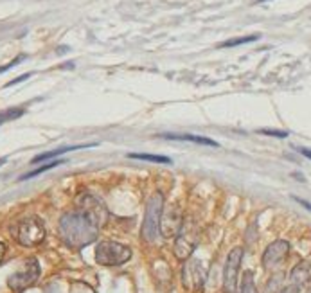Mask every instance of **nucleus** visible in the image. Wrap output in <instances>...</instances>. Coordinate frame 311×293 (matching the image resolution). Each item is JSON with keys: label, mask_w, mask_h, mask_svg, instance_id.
<instances>
[{"label": "nucleus", "mask_w": 311, "mask_h": 293, "mask_svg": "<svg viewBox=\"0 0 311 293\" xmlns=\"http://www.w3.org/2000/svg\"><path fill=\"white\" fill-rule=\"evenodd\" d=\"M6 252H7V246L4 245V243H0V263H2V259H4Z\"/></svg>", "instance_id": "27"}, {"label": "nucleus", "mask_w": 311, "mask_h": 293, "mask_svg": "<svg viewBox=\"0 0 311 293\" xmlns=\"http://www.w3.org/2000/svg\"><path fill=\"white\" fill-rule=\"evenodd\" d=\"M183 227V212L182 207L178 203H173L167 209L162 211V218H160V234L164 236L165 239L176 238L180 234V230Z\"/></svg>", "instance_id": "9"}, {"label": "nucleus", "mask_w": 311, "mask_h": 293, "mask_svg": "<svg viewBox=\"0 0 311 293\" xmlns=\"http://www.w3.org/2000/svg\"><path fill=\"white\" fill-rule=\"evenodd\" d=\"M76 203H77V211H81L83 214H87L99 229L101 227H105L106 221H108V211H106L105 203H103L97 196L85 193L77 198Z\"/></svg>", "instance_id": "6"}, {"label": "nucleus", "mask_w": 311, "mask_h": 293, "mask_svg": "<svg viewBox=\"0 0 311 293\" xmlns=\"http://www.w3.org/2000/svg\"><path fill=\"white\" fill-rule=\"evenodd\" d=\"M282 282H284V274H274L264 286V293H281L284 288Z\"/></svg>", "instance_id": "16"}, {"label": "nucleus", "mask_w": 311, "mask_h": 293, "mask_svg": "<svg viewBox=\"0 0 311 293\" xmlns=\"http://www.w3.org/2000/svg\"><path fill=\"white\" fill-rule=\"evenodd\" d=\"M59 238L71 248H83L97 239L99 227L81 211L65 212L59 220Z\"/></svg>", "instance_id": "1"}, {"label": "nucleus", "mask_w": 311, "mask_h": 293, "mask_svg": "<svg viewBox=\"0 0 311 293\" xmlns=\"http://www.w3.org/2000/svg\"><path fill=\"white\" fill-rule=\"evenodd\" d=\"M31 76H33V74H31V72H27V74H22V76H18L17 79H13V81L6 83V88H9V87H13V85H18V83L25 81V79H29Z\"/></svg>", "instance_id": "23"}, {"label": "nucleus", "mask_w": 311, "mask_h": 293, "mask_svg": "<svg viewBox=\"0 0 311 293\" xmlns=\"http://www.w3.org/2000/svg\"><path fill=\"white\" fill-rule=\"evenodd\" d=\"M6 157H2V159H0V165H4V164H6Z\"/></svg>", "instance_id": "28"}, {"label": "nucleus", "mask_w": 311, "mask_h": 293, "mask_svg": "<svg viewBox=\"0 0 311 293\" xmlns=\"http://www.w3.org/2000/svg\"><path fill=\"white\" fill-rule=\"evenodd\" d=\"M205 277H207V270L203 266V263L196 257H189L183 264L182 270V284L187 292L194 293L200 292L203 284H205Z\"/></svg>", "instance_id": "5"}, {"label": "nucleus", "mask_w": 311, "mask_h": 293, "mask_svg": "<svg viewBox=\"0 0 311 293\" xmlns=\"http://www.w3.org/2000/svg\"><path fill=\"white\" fill-rule=\"evenodd\" d=\"M288 252H290V243L288 241L277 239L274 243H270L263 254V268L266 270L277 268L288 257Z\"/></svg>", "instance_id": "11"}, {"label": "nucleus", "mask_w": 311, "mask_h": 293, "mask_svg": "<svg viewBox=\"0 0 311 293\" xmlns=\"http://www.w3.org/2000/svg\"><path fill=\"white\" fill-rule=\"evenodd\" d=\"M129 159L135 160H146V162H153V164H171V159L162 157V155H151V153H129Z\"/></svg>", "instance_id": "15"}, {"label": "nucleus", "mask_w": 311, "mask_h": 293, "mask_svg": "<svg viewBox=\"0 0 311 293\" xmlns=\"http://www.w3.org/2000/svg\"><path fill=\"white\" fill-rule=\"evenodd\" d=\"M11 232L18 245L29 246V248L31 246H38L41 241L45 239V227H43V221L38 216L22 218L20 221L15 223Z\"/></svg>", "instance_id": "3"}, {"label": "nucleus", "mask_w": 311, "mask_h": 293, "mask_svg": "<svg viewBox=\"0 0 311 293\" xmlns=\"http://www.w3.org/2000/svg\"><path fill=\"white\" fill-rule=\"evenodd\" d=\"M131 259V248L117 241H101L95 246V263L101 266H121Z\"/></svg>", "instance_id": "4"}, {"label": "nucleus", "mask_w": 311, "mask_h": 293, "mask_svg": "<svg viewBox=\"0 0 311 293\" xmlns=\"http://www.w3.org/2000/svg\"><path fill=\"white\" fill-rule=\"evenodd\" d=\"M164 211V194L157 191L151 198L147 200L146 214H144V221H142L141 236L146 243H155L160 234V218Z\"/></svg>", "instance_id": "2"}, {"label": "nucleus", "mask_w": 311, "mask_h": 293, "mask_svg": "<svg viewBox=\"0 0 311 293\" xmlns=\"http://www.w3.org/2000/svg\"><path fill=\"white\" fill-rule=\"evenodd\" d=\"M293 200L297 201V203H300L302 207H306V209L311 212V203H310V201H306V200H300V198H297V196H293Z\"/></svg>", "instance_id": "25"}, {"label": "nucleus", "mask_w": 311, "mask_h": 293, "mask_svg": "<svg viewBox=\"0 0 311 293\" xmlns=\"http://www.w3.org/2000/svg\"><path fill=\"white\" fill-rule=\"evenodd\" d=\"M63 164V160H54V162H49V164H43L41 167H36V169L29 171V173H25V175L20 176V182L22 180H27V178H33V176H38L40 173H45V171L53 169V167H58V165Z\"/></svg>", "instance_id": "20"}, {"label": "nucleus", "mask_w": 311, "mask_h": 293, "mask_svg": "<svg viewBox=\"0 0 311 293\" xmlns=\"http://www.w3.org/2000/svg\"><path fill=\"white\" fill-rule=\"evenodd\" d=\"M263 135H268V137H277V139H286L288 131H282V129H261Z\"/></svg>", "instance_id": "21"}, {"label": "nucleus", "mask_w": 311, "mask_h": 293, "mask_svg": "<svg viewBox=\"0 0 311 293\" xmlns=\"http://www.w3.org/2000/svg\"><path fill=\"white\" fill-rule=\"evenodd\" d=\"M259 2H266V0H259Z\"/></svg>", "instance_id": "29"}, {"label": "nucleus", "mask_w": 311, "mask_h": 293, "mask_svg": "<svg viewBox=\"0 0 311 293\" xmlns=\"http://www.w3.org/2000/svg\"><path fill=\"white\" fill-rule=\"evenodd\" d=\"M165 139H171V141H183V142H194V144H203V146H218L216 141H212V139H207V137H198V135H162Z\"/></svg>", "instance_id": "14"}, {"label": "nucleus", "mask_w": 311, "mask_h": 293, "mask_svg": "<svg viewBox=\"0 0 311 293\" xmlns=\"http://www.w3.org/2000/svg\"><path fill=\"white\" fill-rule=\"evenodd\" d=\"M310 263L308 261H302L292 270V274H290V281L293 286H302L306 282L310 281Z\"/></svg>", "instance_id": "13"}, {"label": "nucleus", "mask_w": 311, "mask_h": 293, "mask_svg": "<svg viewBox=\"0 0 311 293\" xmlns=\"http://www.w3.org/2000/svg\"><path fill=\"white\" fill-rule=\"evenodd\" d=\"M25 113L24 108H7V110L0 111V126L4 123H9V121H15V119L22 117Z\"/></svg>", "instance_id": "19"}, {"label": "nucleus", "mask_w": 311, "mask_h": 293, "mask_svg": "<svg viewBox=\"0 0 311 293\" xmlns=\"http://www.w3.org/2000/svg\"><path fill=\"white\" fill-rule=\"evenodd\" d=\"M94 146H97L95 142H92V144H76V146L58 147V149H54V151H47V153H41V155H36L35 159H33V164H38V162H45V160H51V159H58L59 155H63V153L76 151V149H85V147H94Z\"/></svg>", "instance_id": "12"}, {"label": "nucleus", "mask_w": 311, "mask_h": 293, "mask_svg": "<svg viewBox=\"0 0 311 293\" xmlns=\"http://www.w3.org/2000/svg\"><path fill=\"white\" fill-rule=\"evenodd\" d=\"M196 236L193 234V230H191V225H187L185 223V220H183V227L182 230H180V234L176 236L175 239V256L176 259H180V261H187L191 256H193V252L196 250Z\"/></svg>", "instance_id": "10"}, {"label": "nucleus", "mask_w": 311, "mask_h": 293, "mask_svg": "<svg viewBox=\"0 0 311 293\" xmlns=\"http://www.w3.org/2000/svg\"><path fill=\"white\" fill-rule=\"evenodd\" d=\"M281 293H300V290H299V286H293V284H290V286L282 288Z\"/></svg>", "instance_id": "24"}, {"label": "nucleus", "mask_w": 311, "mask_h": 293, "mask_svg": "<svg viewBox=\"0 0 311 293\" xmlns=\"http://www.w3.org/2000/svg\"><path fill=\"white\" fill-rule=\"evenodd\" d=\"M261 36L259 35H250V36H238V38H232V40H227L223 43H220L218 47L220 49H227V47H238V45H245V43H252V41L259 40Z\"/></svg>", "instance_id": "17"}, {"label": "nucleus", "mask_w": 311, "mask_h": 293, "mask_svg": "<svg viewBox=\"0 0 311 293\" xmlns=\"http://www.w3.org/2000/svg\"><path fill=\"white\" fill-rule=\"evenodd\" d=\"M236 293H257L256 284H254L252 272H245V274H243V281H241L239 284V290H236Z\"/></svg>", "instance_id": "18"}, {"label": "nucleus", "mask_w": 311, "mask_h": 293, "mask_svg": "<svg viewBox=\"0 0 311 293\" xmlns=\"http://www.w3.org/2000/svg\"><path fill=\"white\" fill-rule=\"evenodd\" d=\"M40 277V264L35 257L27 259V263L22 266V268L15 272L13 275H9L7 279V286L15 290V292H22L25 288L33 286Z\"/></svg>", "instance_id": "7"}, {"label": "nucleus", "mask_w": 311, "mask_h": 293, "mask_svg": "<svg viewBox=\"0 0 311 293\" xmlns=\"http://www.w3.org/2000/svg\"><path fill=\"white\" fill-rule=\"evenodd\" d=\"M299 153L302 155V157H306V159L311 160V149H308V147H299Z\"/></svg>", "instance_id": "26"}, {"label": "nucleus", "mask_w": 311, "mask_h": 293, "mask_svg": "<svg viewBox=\"0 0 311 293\" xmlns=\"http://www.w3.org/2000/svg\"><path fill=\"white\" fill-rule=\"evenodd\" d=\"M245 250L241 246H236L227 256V263L223 270V290L225 293H236L238 290V275H239L241 261H243Z\"/></svg>", "instance_id": "8"}, {"label": "nucleus", "mask_w": 311, "mask_h": 293, "mask_svg": "<svg viewBox=\"0 0 311 293\" xmlns=\"http://www.w3.org/2000/svg\"><path fill=\"white\" fill-rule=\"evenodd\" d=\"M25 58H27L25 54H20V56H17V58L13 59V61H9V63L4 65V67H0V74H2V72H6V71H9V69H13V67H17V65L20 63V61H24Z\"/></svg>", "instance_id": "22"}]
</instances>
